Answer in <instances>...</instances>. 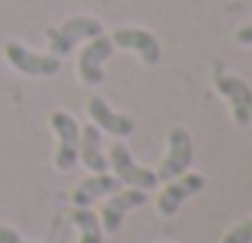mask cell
<instances>
[{"instance_id":"1","label":"cell","mask_w":252,"mask_h":243,"mask_svg":"<svg viewBox=\"0 0 252 243\" xmlns=\"http://www.w3.org/2000/svg\"><path fill=\"white\" fill-rule=\"evenodd\" d=\"M102 35V23L93 16H70L67 23H61L58 29H48V48L55 58H64L70 55V48H74L77 42H83V38H96Z\"/></svg>"},{"instance_id":"11","label":"cell","mask_w":252,"mask_h":243,"mask_svg":"<svg viewBox=\"0 0 252 243\" xmlns=\"http://www.w3.org/2000/svg\"><path fill=\"white\" fill-rule=\"evenodd\" d=\"M86 109H90V119L99 131H109V135H115V138H128L131 131H134V122H131L128 115H118L115 109H109V103L99 100V96H93V100L86 103Z\"/></svg>"},{"instance_id":"10","label":"cell","mask_w":252,"mask_h":243,"mask_svg":"<svg viewBox=\"0 0 252 243\" xmlns=\"http://www.w3.org/2000/svg\"><path fill=\"white\" fill-rule=\"evenodd\" d=\"M112 45L118 48H131L144 58V64H160V42L150 35L147 29H134V26H125V29H115V35H109Z\"/></svg>"},{"instance_id":"2","label":"cell","mask_w":252,"mask_h":243,"mask_svg":"<svg viewBox=\"0 0 252 243\" xmlns=\"http://www.w3.org/2000/svg\"><path fill=\"white\" fill-rule=\"evenodd\" d=\"M109 167L115 170V179L122 182V186H128V189H154L157 182V173L154 170H147V167H137L134 160H131V154H128V147H125L122 141L118 144H112V150H109Z\"/></svg>"},{"instance_id":"18","label":"cell","mask_w":252,"mask_h":243,"mask_svg":"<svg viewBox=\"0 0 252 243\" xmlns=\"http://www.w3.org/2000/svg\"><path fill=\"white\" fill-rule=\"evenodd\" d=\"M19 243H26V240H19Z\"/></svg>"},{"instance_id":"15","label":"cell","mask_w":252,"mask_h":243,"mask_svg":"<svg viewBox=\"0 0 252 243\" xmlns=\"http://www.w3.org/2000/svg\"><path fill=\"white\" fill-rule=\"evenodd\" d=\"M220 243H252V221H243V224H236Z\"/></svg>"},{"instance_id":"8","label":"cell","mask_w":252,"mask_h":243,"mask_svg":"<svg viewBox=\"0 0 252 243\" xmlns=\"http://www.w3.org/2000/svg\"><path fill=\"white\" fill-rule=\"evenodd\" d=\"M112 51H115V45H112L109 35L90 38V45H86L83 55H80V80L86 87H99L102 83V64L109 61Z\"/></svg>"},{"instance_id":"6","label":"cell","mask_w":252,"mask_h":243,"mask_svg":"<svg viewBox=\"0 0 252 243\" xmlns=\"http://www.w3.org/2000/svg\"><path fill=\"white\" fill-rule=\"evenodd\" d=\"M144 202H147V192H144V189H118V192H112V199L105 202L102 214H99V218H102L99 224H102L109 234H118L125 214H128L131 208H141Z\"/></svg>"},{"instance_id":"7","label":"cell","mask_w":252,"mask_h":243,"mask_svg":"<svg viewBox=\"0 0 252 243\" xmlns=\"http://www.w3.org/2000/svg\"><path fill=\"white\" fill-rule=\"evenodd\" d=\"M201 189H204V176H198V173H182L179 179H169V182H166V189H163L160 199H157V208H160L163 218H172V214L179 211V205H182L189 195L201 192Z\"/></svg>"},{"instance_id":"4","label":"cell","mask_w":252,"mask_h":243,"mask_svg":"<svg viewBox=\"0 0 252 243\" xmlns=\"http://www.w3.org/2000/svg\"><path fill=\"white\" fill-rule=\"evenodd\" d=\"M191 157H195L191 135H189L185 128H172V131H169V154H166V160H163V167L157 170V179H163V182L179 179L182 173H189Z\"/></svg>"},{"instance_id":"14","label":"cell","mask_w":252,"mask_h":243,"mask_svg":"<svg viewBox=\"0 0 252 243\" xmlns=\"http://www.w3.org/2000/svg\"><path fill=\"white\" fill-rule=\"evenodd\" d=\"M70 221L80 231V243H102V224L93 211L86 208H70Z\"/></svg>"},{"instance_id":"12","label":"cell","mask_w":252,"mask_h":243,"mask_svg":"<svg viewBox=\"0 0 252 243\" xmlns=\"http://www.w3.org/2000/svg\"><path fill=\"white\" fill-rule=\"evenodd\" d=\"M80 157L93 173H105V170H109V160H105V154H102V131H99L96 125L80 128Z\"/></svg>"},{"instance_id":"16","label":"cell","mask_w":252,"mask_h":243,"mask_svg":"<svg viewBox=\"0 0 252 243\" xmlns=\"http://www.w3.org/2000/svg\"><path fill=\"white\" fill-rule=\"evenodd\" d=\"M0 243H19V234L13 227H3L0 224Z\"/></svg>"},{"instance_id":"5","label":"cell","mask_w":252,"mask_h":243,"mask_svg":"<svg viewBox=\"0 0 252 243\" xmlns=\"http://www.w3.org/2000/svg\"><path fill=\"white\" fill-rule=\"evenodd\" d=\"M3 55H6V61H10L19 74H26V77H55L58 70H61V58H55V55H32V51L23 48L19 42H10L3 48Z\"/></svg>"},{"instance_id":"13","label":"cell","mask_w":252,"mask_h":243,"mask_svg":"<svg viewBox=\"0 0 252 243\" xmlns=\"http://www.w3.org/2000/svg\"><path fill=\"white\" fill-rule=\"evenodd\" d=\"M118 189H122V182H118L115 176H109V173H96L93 179L80 182V189H77V192L70 195V202H74V208H86L90 202H96L99 195L118 192Z\"/></svg>"},{"instance_id":"17","label":"cell","mask_w":252,"mask_h":243,"mask_svg":"<svg viewBox=\"0 0 252 243\" xmlns=\"http://www.w3.org/2000/svg\"><path fill=\"white\" fill-rule=\"evenodd\" d=\"M236 42H240V45H252V23L243 26V29L236 32Z\"/></svg>"},{"instance_id":"9","label":"cell","mask_w":252,"mask_h":243,"mask_svg":"<svg viewBox=\"0 0 252 243\" xmlns=\"http://www.w3.org/2000/svg\"><path fill=\"white\" fill-rule=\"evenodd\" d=\"M217 93L227 96L230 106H233V119L236 125H249L252 119V90L246 80H240V77H227V74H217Z\"/></svg>"},{"instance_id":"3","label":"cell","mask_w":252,"mask_h":243,"mask_svg":"<svg viewBox=\"0 0 252 243\" xmlns=\"http://www.w3.org/2000/svg\"><path fill=\"white\" fill-rule=\"evenodd\" d=\"M51 128L58 135V150H55V167L58 170H70L80 157V125L74 122V115L67 112H51Z\"/></svg>"}]
</instances>
